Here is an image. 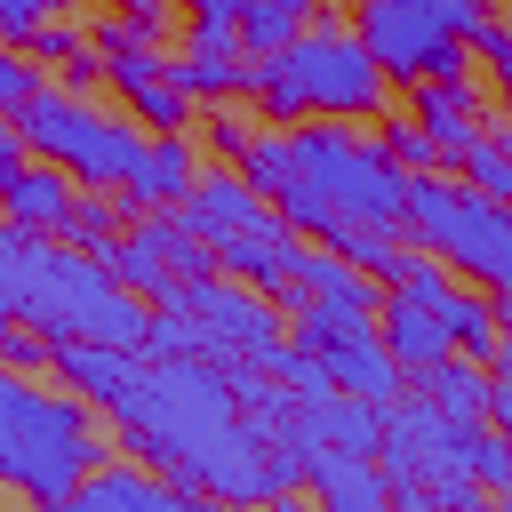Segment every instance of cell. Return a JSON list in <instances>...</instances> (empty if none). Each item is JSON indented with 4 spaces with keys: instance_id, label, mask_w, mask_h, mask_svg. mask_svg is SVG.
Instances as JSON below:
<instances>
[{
    "instance_id": "obj_25",
    "label": "cell",
    "mask_w": 512,
    "mask_h": 512,
    "mask_svg": "<svg viewBox=\"0 0 512 512\" xmlns=\"http://www.w3.org/2000/svg\"><path fill=\"white\" fill-rule=\"evenodd\" d=\"M384 152H392L408 176H432V168H448V160H440V144H432L416 120H392V128H384Z\"/></svg>"
},
{
    "instance_id": "obj_34",
    "label": "cell",
    "mask_w": 512,
    "mask_h": 512,
    "mask_svg": "<svg viewBox=\"0 0 512 512\" xmlns=\"http://www.w3.org/2000/svg\"><path fill=\"white\" fill-rule=\"evenodd\" d=\"M208 512H304L296 496H264V504H208Z\"/></svg>"
},
{
    "instance_id": "obj_31",
    "label": "cell",
    "mask_w": 512,
    "mask_h": 512,
    "mask_svg": "<svg viewBox=\"0 0 512 512\" xmlns=\"http://www.w3.org/2000/svg\"><path fill=\"white\" fill-rule=\"evenodd\" d=\"M240 16H248V0H192L200 32H240Z\"/></svg>"
},
{
    "instance_id": "obj_1",
    "label": "cell",
    "mask_w": 512,
    "mask_h": 512,
    "mask_svg": "<svg viewBox=\"0 0 512 512\" xmlns=\"http://www.w3.org/2000/svg\"><path fill=\"white\" fill-rule=\"evenodd\" d=\"M248 96L264 120H368L384 104V64L368 56L360 32L304 24L280 56L248 64Z\"/></svg>"
},
{
    "instance_id": "obj_8",
    "label": "cell",
    "mask_w": 512,
    "mask_h": 512,
    "mask_svg": "<svg viewBox=\"0 0 512 512\" xmlns=\"http://www.w3.org/2000/svg\"><path fill=\"white\" fill-rule=\"evenodd\" d=\"M40 512H208V496L168 472H144V464H96L72 496H56Z\"/></svg>"
},
{
    "instance_id": "obj_28",
    "label": "cell",
    "mask_w": 512,
    "mask_h": 512,
    "mask_svg": "<svg viewBox=\"0 0 512 512\" xmlns=\"http://www.w3.org/2000/svg\"><path fill=\"white\" fill-rule=\"evenodd\" d=\"M464 48H480V56H488V72H496V88H504V104H512V24H504V16H488Z\"/></svg>"
},
{
    "instance_id": "obj_32",
    "label": "cell",
    "mask_w": 512,
    "mask_h": 512,
    "mask_svg": "<svg viewBox=\"0 0 512 512\" xmlns=\"http://www.w3.org/2000/svg\"><path fill=\"white\" fill-rule=\"evenodd\" d=\"M120 16H128L136 32H160V24H168V0H120Z\"/></svg>"
},
{
    "instance_id": "obj_9",
    "label": "cell",
    "mask_w": 512,
    "mask_h": 512,
    "mask_svg": "<svg viewBox=\"0 0 512 512\" xmlns=\"http://www.w3.org/2000/svg\"><path fill=\"white\" fill-rule=\"evenodd\" d=\"M208 256H216L232 280H248V288H264V296H288V280H296V256H304V232H296V224H288V216L264 200V208H256L240 232H224Z\"/></svg>"
},
{
    "instance_id": "obj_24",
    "label": "cell",
    "mask_w": 512,
    "mask_h": 512,
    "mask_svg": "<svg viewBox=\"0 0 512 512\" xmlns=\"http://www.w3.org/2000/svg\"><path fill=\"white\" fill-rule=\"evenodd\" d=\"M464 472L480 480V488H504L512 496V440H496V432H464Z\"/></svg>"
},
{
    "instance_id": "obj_6",
    "label": "cell",
    "mask_w": 512,
    "mask_h": 512,
    "mask_svg": "<svg viewBox=\"0 0 512 512\" xmlns=\"http://www.w3.org/2000/svg\"><path fill=\"white\" fill-rule=\"evenodd\" d=\"M160 304L184 312V320L208 336V360H256V368H272L280 344H288V328H280V312L264 304V288H248V280H232V272H184V280H168Z\"/></svg>"
},
{
    "instance_id": "obj_37",
    "label": "cell",
    "mask_w": 512,
    "mask_h": 512,
    "mask_svg": "<svg viewBox=\"0 0 512 512\" xmlns=\"http://www.w3.org/2000/svg\"><path fill=\"white\" fill-rule=\"evenodd\" d=\"M504 144H512V128H504Z\"/></svg>"
},
{
    "instance_id": "obj_3",
    "label": "cell",
    "mask_w": 512,
    "mask_h": 512,
    "mask_svg": "<svg viewBox=\"0 0 512 512\" xmlns=\"http://www.w3.org/2000/svg\"><path fill=\"white\" fill-rule=\"evenodd\" d=\"M408 232L432 256H448L456 272H472L480 288H496L504 312H512V208L504 200H488L472 184H448L432 168V176H408Z\"/></svg>"
},
{
    "instance_id": "obj_21",
    "label": "cell",
    "mask_w": 512,
    "mask_h": 512,
    "mask_svg": "<svg viewBox=\"0 0 512 512\" xmlns=\"http://www.w3.org/2000/svg\"><path fill=\"white\" fill-rule=\"evenodd\" d=\"M488 384H496V376H480V360H464V352H448V360H432V368L416 376V392H424L440 416H456V424H480V416H488Z\"/></svg>"
},
{
    "instance_id": "obj_11",
    "label": "cell",
    "mask_w": 512,
    "mask_h": 512,
    "mask_svg": "<svg viewBox=\"0 0 512 512\" xmlns=\"http://www.w3.org/2000/svg\"><path fill=\"white\" fill-rule=\"evenodd\" d=\"M72 208H80V192H72V176H64V168H48V160H24V168L0 184V216H8V224H24V232L64 240V232H72Z\"/></svg>"
},
{
    "instance_id": "obj_17",
    "label": "cell",
    "mask_w": 512,
    "mask_h": 512,
    "mask_svg": "<svg viewBox=\"0 0 512 512\" xmlns=\"http://www.w3.org/2000/svg\"><path fill=\"white\" fill-rule=\"evenodd\" d=\"M432 312H440V328H448V344L464 352V360H496V344H504V312L480 296V288H464V280H448L440 296H424Z\"/></svg>"
},
{
    "instance_id": "obj_18",
    "label": "cell",
    "mask_w": 512,
    "mask_h": 512,
    "mask_svg": "<svg viewBox=\"0 0 512 512\" xmlns=\"http://www.w3.org/2000/svg\"><path fill=\"white\" fill-rule=\"evenodd\" d=\"M96 64H104V80H112L120 96H136L144 80H168V64H160L152 32H136L128 16H104V24H96Z\"/></svg>"
},
{
    "instance_id": "obj_7",
    "label": "cell",
    "mask_w": 512,
    "mask_h": 512,
    "mask_svg": "<svg viewBox=\"0 0 512 512\" xmlns=\"http://www.w3.org/2000/svg\"><path fill=\"white\" fill-rule=\"evenodd\" d=\"M288 320H296V344H304V352L328 368V384H344V392H360V400H376V408H392V400L408 392V368L384 352L376 312H328V304H296Z\"/></svg>"
},
{
    "instance_id": "obj_30",
    "label": "cell",
    "mask_w": 512,
    "mask_h": 512,
    "mask_svg": "<svg viewBox=\"0 0 512 512\" xmlns=\"http://www.w3.org/2000/svg\"><path fill=\"white\" fill-rule=\"evenodd\" d=\"M40 24H48V0H0V40L8 48H32Z\"/></svg>"
},
{
    "instance_id": "obj_13",
    "label": "cell",
    "mask_w": 512,
    "mask_h": 512,
    "mask_svg": "<svg viewBox=\"0 0 512 512\" xmlns=\"http://www.w3.org/2000/svg\"><path fill=\"white\" fill-rule=\"evenodd\" d=\"M288 304H328V312H376L384 296H376V280L352 264V256H336V248H320V240H304V256H296V280H288Z\"/></svg>"
},
{
    "instance_id": "obj_19",
    "label": "cell",
    "mask_w": 512,
    "mask_h": 512,
    "mask_svg": "<svg viewBox=\"0 0 512 512\" xmlns=\"http://www.w3.org/2000/svg\"><path fill=\"white\" fill-rule=\"evenodd\" d=\"M64 384H80L88 400H120V384H128V368H136V352H120V344H88V336H56V360H48Z\"/></svg>"
},
{
    "instance_id": "obj_22",
    "label": "cell",
    "mask_w": 512,
    "mask_h": 512,
    "mask_svg": "<svg viewBox=\"0 0 512 512\" xmlns=\"http://www.w3.org/2000/svg\"><path fill=\"white\" fill-rule=\"evenodd\" d=\"M456 168H464V184H472V192H488V200H504V208H512V144H504V136H480Z\"/></svg>"
},
{
    "instance_id": "obj_5",
    "label": "cell",
    "mask_w": 512,
    "mask_h": 512,
    "mask_svg": "<svg viewBox=\"0 0 512 512\" xmlns=\"http://www.w3.org/2000/svg\"><path fill=\"white\" fill-rule=\"evenodd\" d=\"M488 24V0H360V40L384 80H464V40Z\"/></svg>"
},
{
    "instance_id": "obj_20",
    "label": "cell",
    "mask_w": 512,
    "mask_h": 512,
    "mask_svg": "<svg viewBox=\"0 0 512 512\" xmlns=\"http://www.w3.org/2000/svg\"><path fill=\"white\" fill-rule=\"evenodd\" d=\"M96 264H104V272H112L128 296H144V304H160V296H168V280H184V272L160 256V240H152L144 224H136V232H120V240H112Z\"/></svg>"
},
{
    "instance_id": "obj_16",
    "label": "cell",
    "mask_w": 512,
    "mask_h": 512,
    "mask_svg": "<svg viewBox=\"0 0 512 512\" xmlns=\"http://www.w3.org/2000/svg\"><path fill=\"white\" fill-rule=\"evenodd\" d=\"M408 96H416V128H424V136L440 144V160L456 168V160L480 144V112H472V88H464V80H416Z\"/></svg>"
},
{
    "instance_id": "obj_29",
    "label": "cell",
    "mask_w": 512,
    "mask_h": 512,
    "mask_svg": "<svg viewBox=\"0 0 512 512\" xmlns=\"http://www.w3.org/2000/svg\"><path fill=\"white\" fill-rule=\"evenodd\" d=\"M56 360V336L40 328H0V368H48Z\"/></svg>"
},
{
    "instance_id": "obj_10",
    "label": "cell",
    "mask_w": 512,
    "mask_h": 512,
    "mask_svg": "<svg viewBox=\"0 0 512 512\" xmlns=\"http://www.w3.org/2000/svg\"><path fill=\"white\" fill-rule=\"evenodd\" d=\"M304 488L320 496V512H400L392 472L376 456H344V448H304Z\"/></svg>"
},
{
    "instance_id": "obj_26",
    "label": "cell",
    "mask_w": 512,
    "mask_h": 512,
    "mask_svg": "<svg viewBox=\"0 0 512 512\" xmlns=\"http://www.w3.org/2000/svg\"><path fill=\"white\" fill-rule=\"evenodd\" d=\"M112 208H120L112 192H96V200H80V208H72V232H64V240H72V248H88V256H104V248L120 240V232H112Z\"/></svg>"
},
{
    "instance_id": "obj_35",
    "label": "cell",
    "mask_w": 512,
    "mask_h": 512,
    "mask_svg": "<svg viewBox=\"0 0 512 512\" xmlns=\"http://www.w3.org/2000/svg\"><path fill=\"white\" fill-rule=\"evenodd\" d=\"M496 376H512V312H504V344H496Z\"/></svg>"
},
{
    "instance_id": "obj_12",
    "label": "cell",
    "mask_w": 512,
    "mask_h": 512,
    "mask_svg": "<svg viewBox=\"0 0 512 512\" xmlns=\"http://www.w3.org/2000/svg\"><path fill=\"white\" fill-rule=\"evenodd\" d=\"M168 80H176L184 96H200V104L240 96V88H248V48H240V32H200V24H192V40H184V56L168 64Z\"/></svg>"
},
{
    "instance_id": "obj_33",
    "label": "cell",
    "mask_w": 512,
    "mask_h": 512,
    "mask_svg": "<svg viewBox=\"0 0 512 512\" xmlns=\"http://www.w3.org/2000/svg\"><path fill=\"white\" fill-rule=\"evenodd\" d=\"M488 416L512 432V376H496V384H488Z\"/></svg>"
},
{
    "instance_id": "obj_15",
    "label": "cell",
    "mask_w": 512,
    "mask_h": 512,
    "mask_svg": "<svg viewBox=\"0 0 512 512\" xmlns=\"http://www.w3.org/2000/svg\"><path fill=\"white\" fill-rule=\"evenodd\" d=\"M192 184H200V160H192V144H184V136H152V144H144V160H136V176H128L112 200L144 216V208H176Z\"/></svg>"
},
{
    "instance_id": "obj_14",
    "label": "cell",
    "mask_w": 512,
    "mask_h": 512,
    "mask_svg": "<svg viewBox=\"0 0 512 512\" xmlns=\"http://www.w3.org/2000/svg\"><path fill=\"white\" fill-rule=\"evenodd\" d=\"M376 312H384V328H376V336H384V352H392L408 376H424L432 360H448V352H456V344H448V328H440V312H432L424 296L384 288V304H376Z\"/></svg>"
},
{
    "instance_id": "obj_4",
    "label": "cell",
    "mask_w": 512,
    "mask_h": 512,
    "mask_svg": "<svg viewBox=\"0 0 512 512\" xmlns=\"http://www.w3.org/2000/svg\"><path fill=\"white\" fill-rule=\"evenodd\" d=\"M16 136H24L32 160L64 168V176L88 184V192H120V184L136 176V160H144V136L120 128V120H104V112H96L88 96H72V88H40V96L16 112Z\"/></svg>"
},
{
    "instance_id": "obj_23",
    "label": "cell",
    "mask_w": 512,
    "mask_h": 512,
    "mask_svg": "<svg viewBox=\"0 0 512 512\" xmlns=\"http://www.w3.org/2000/svg\"><path fill=\"white\" fill-rule=\"evenodd\" d=\"M128 112H136L144 128H160V136H176V128L192 120V96H184L176 80H144V88L128 96Z\"/></svg>"
},
{
    "instance_id": "obj_27",
    "label": "cell",
    "mask_w": 512,
    "mask_h": 512,
    "mask_svg": "<svg viewBox=\"0 0 512 512\" xmlns=\"http://www.w3.org/2000/svg\"><path fill=\"white\" fill-rule=\"evenodd\" d=\"M32 96H40V72H32V64H24V56L0 40V120H16Z\"/></svg>"
},
{
    "instance_id": "obj_2",
    "label": "cell",
    "mask_w": 512,
    "mask_h": 512,
    "mask_svg": "<svg viewBox=\"0 0 512 512\" xmlns=\"http://www.w3.org/2000/svg\"><path fill=\"white\" fill-rule=\"evenodd\" d=\"M96 464H104V440L88 408L64 392H40L24 368H0V480L24 488L32 504H56Z\"/></svg>"
},
{
    "instance_id": "obj_36",
    "label": "cell",
    "mask_w": 512,
    "mask_h": 512,
    "mask_svg": "<svg viewBox=\"0 0 512 512\" xmlns=\"http://www.w3.org/2000/svg\"><path fill=\"white\" fill-rule=\"evenodd\" d=\"M48 8H72V0H48Z\"/></svg>"
}]
</instances>
